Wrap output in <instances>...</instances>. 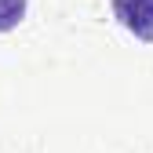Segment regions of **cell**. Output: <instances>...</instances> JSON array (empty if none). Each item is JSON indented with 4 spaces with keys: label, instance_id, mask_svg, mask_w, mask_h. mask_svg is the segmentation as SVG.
Wrapping results in <instances>:
<instances>
[{
    "label": "cell",
    "instance_id": "1",
    "mask_svg": "<svg viewBox=\"0 0 153 153\" xmlns=\"http://www.w3.org/2000/svg\"><path fill=\"white\" fill-rule=\"evenodd\" d=\"M113 18L139 40L153 44V0H113Z\"/></svg>",
    "mask_w": 153,
    "mask_h": 153
},
{
    "label": "cell",
    "instance_id": "2",
    "mask_svg": "<svg viewBox=\"0 0 153 153\" xmlns=\"http://www.w3.org/2000/svg\"><path fill=\"white\" fill-rule=\"evenodd\" d=\"M26 7H29V0H0V33H11L22 22Z\"/></svg>",
    "mask_w": 153,
    "mask_h": 153
}]
</instances>
